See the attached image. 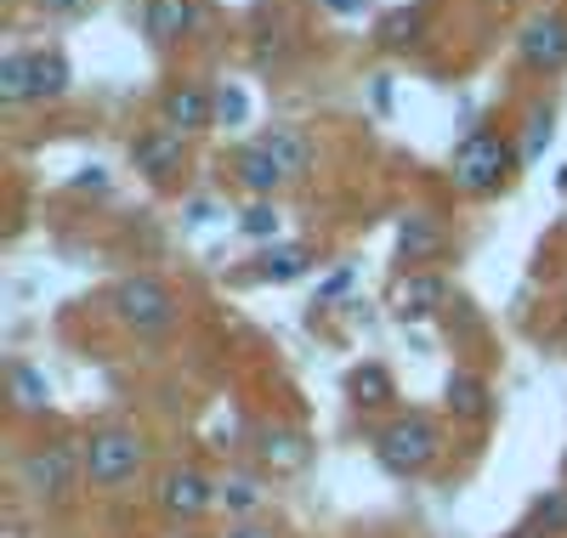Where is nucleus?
<instances>
[{"instance_id":"nucleus-1","label":"nucleus","mask_w":567,"mask_h":538,"mask_svg":"<svg viewBox=\"0 0 567 538\" xmlns=\"http://www.w3.org/2000/svg\"><path fill=\"white\" fill-rule=\"evenodd\" d=\"M523 165V154L511 148V136H499V131H471L460 148H454V165H449V176H454V187L460 193H471V199H483V193H499L505 182H511V170Z\"/></svg>"},{"instance_id":"nucleus-2","label":"nucleus","mask_w":567,"mask_h":538,"mask_svg":"<svg viewBox=\"0 0 567 538\" xmlns=\"http://www.w3.org/2000/svg\"><path fill=\"white\" fill-rule=\"evenodd\" d=\"M443 454V431L425 414H398L392 425L374 431V459H381L392 476H425Z\"/></svg>"},{"instance_id":"nucleus-3","label":"nucleus","mask_w":567,"mask_h":538,"mask_svg":"<svg viewBox=\"0 0 567 538\" xmlns=\"http://www.w3.org/2000/svg\"><path fill=\"white\" fill-rule=\"evenodd\" d=\"M69 63L58 52H12L0 58V103H45V96L69 91Z\"/></svg>"},{"instance_id":"nucleus-4","label":"nucleus","mask_w":567,"mask_h":538,"mask_svg":"<svg viewBox=\"0 0 567 538\" xmlns=\"http://www.w3.org/2000/svg\"><path fill=\"white\" fill-rule=\"evenodd\" d=\"M142 459H148V448H142V436L125 431V425H103L85 436V482L91 487H120L142 470Z\"/></svg>"},{"instance_id":"nucleus-5","label":"nucleus","mask_w":567,"mask_h":538,"mask_svg":"<svg viewBox=\"0 0 567 538\" xmlns=\"http://www.w3.org/2000/svg\"><path fill=\"white\" fill-rule=\"evenodd\" d=\"M80 476H85V448H74V443H45V448L23 454V465H18V482L34 499H69Z\"/></svg>"},{"instance_id":"nucleus-6","label":"nucleus","mask_w":567,"mask_h":538,"mask_svg":"<svg viewBox=\"0 0 567 538\" xmlns=\"http://www.w3.org/2000/svg\"><path fill=\"white\" fill-rule=\"evenodd\" d=\"M114 318H120L125 329H136V334H165V329L176 323V296H171L159 278L136 272V278H125V283L114 289Z\"/></svg>"},{"instance_id":"nucleus-7","label":"nucleus","mask_w":567,"mask_h":538,"mask_svg":"<svg viewBox=\"0 0 567 538\" xmlns=\"http://www.w3.org/2000/svg\"><path fill=\"white\" fill-rule=\"evenodd\" d=\"M221 499V487L199 470V465H171L154 487V505L171 516V521H199L210 505Z\"/></svg>"},{"instance_id":"nucleus-8","label":"nucleus","mask_w":567,"mask_h":538,"mask_svg":"<svg viewBox=\"0 0 567 538\" xmlns=\"http://www.w3.org/2000/svg\"><path fill=\"white\" fill-rule=\"evenodd\" d=\"M516 52H523V63L534 74H556L567 69V18L550 12V18H534L523 34H516Z\"/></svg>"},{"instance_id":"nucleus-9","label":"nucleus","mask_w":567,"mask_h":538,"mask_svg":"<svg viewBox=\"0 0 567 538\" xmlns=\"http://www.w3.org/2000/svg\"><path fill=\"white\" fill-rule=\"evenodd\" d=\"M449 307V283L437 272H403L392 289V318L398 323H425Z\"/></svg>"},{"instance_id":"nucleus-10","label":"nucleus","mask_w":567,"mask_h":538,"mask_svg":"<svg viewBox=\"0 0 567 538\" xmlns=\"http://www.w3.org/2000/svg\"><path fill=\"white\" fill-rule=\"evenodd\" d=\"M159 125L176 131V136L216 125V91H205V85H171L159 96Z\"/></svg>"},{"instance_id":"nucleus-11","label":"nucleus","mask_w":567,"mask_h":538,"mask_svg":"<svg viewBox=\"0 0 567 538\" xmlns=\"http://www.w3.org/2000/svg\"><path fill=\"white\" fill-rule=\"evenodd\" d=\"M131 165L142 170V176H154V182H165L171 170H182V136L176 131H165V125H148L136 142H131Z\"/></svg>"},{"instance_id":"nucleus-12","label":"nucleus","mask_w":567,"mask_h":538,"mask_svg":"<svg viewBox=\"0 0 567 538\" xmlns=\"http://www.w3.org/2000/svg\"><path fill=\"white\" fill-rule=\"evenodd\" d=\"M443 250H449V232L437 227V216H403V227H398V261L403 267L425 272V261H437Z\"/></svg>"},{"instance_id":"nucleus-13","label":"nucleus","mask_w":567,"mask_h":538,"mask_svg":"<svg viewBox=\"0 0 567 538\" xmlns=\"http://www.w3.org/2000/svg\"><path fill=\"white\" fill-rule=\"evenodd\" d=\"M256 148H261L284 176H301V170L312 165V136H307L301 125H272V131H261Z\"/></svg>"},{"instance_id":"nucleus-14","label":"nucleus","mask_w":567,"mask_h":538,"mask_svg":"<svg viewBox=\"0 0 567 538\" xmlns=\"http://www.w3.org/2000/svg\"><path fill=\"white\" fill-rule=\"evenodd\" d=\"M256 454H261L267 470H301L312 459V443L301 431H290V425H261L256 431Z\"/></svg>"},{"instance_id":"nucleus-15","label":"nucleus","mask_w":567,"mask_h":538,"mask_svg":"<svg viewBox=\"0 0 567 538\" xmlns=\"http://www.w3.org/2000/svg\"><path fill=\"white\" fill-rule=\"evenodd\" d=\"M142 29H148V40H159V45L187 40V34L199 29V7H194V0H148Z\"/></svg>"},{"instance_id":"nucleus-16","label":"nucleus","mask_w":567,"mask_h":538,"mask_svg":"<svg viewBox=\"0 0 567 538\" xmlns=\"http://www.w3.org/2000/svg\"><path fill=\"white\" fill-rule=\"evenodd\" d=\"M420 34H425V7H392L374 23V45L381 52H409V45H420Z\"/></svg>"},{"instance_id":"nucleus-17","label":"nucleus","mask_w":567,"mask_h":538,"mask_svg":"<svg viewBox=\"0 0 567 538\" xmlns=\"http://www.w3.org/2000/svg\"><path fill=\"white\" fill-rule=\"evenodd\" d=\"M233 182H239L245 193H256V199H267V193L278 187V182H290V176H284L261 148H256V142H250V148H239V154H233Z\"/></svg>"},{"instance_id":"nucleus-18","label":"nucleus","mask_w":567,"mask_h":538,"mask_svg":"<svg viewBox=\"0 0 567 538\" xmlns=\"http://www.w3.org/2000/svg\"><path fill=\"white\" fill-rule=\"evenodd\" d=\"M443 403H449V414H454V420H488V408H494V403H488V385H483L477 374H465V369H460V374H449Z\"/></svg>"},{"instance_id":"nucleus-19","label":"nucleus","mask_w":567,"mask_h":538,"mask_svg":"<svg viewBox=\"0 0 567 538\" xmlns=\"http://www.w3.org/2000/svg\"><path fill=\"white\" fill-rule=\"evenodd\" d=\"M307 267H312L307 244H272V250L256 256V278H267V283H290V278H301Z\"/></svg>"},{"instance_id":"nucleus-20","label":"nucleus","mask_w":567,"mask_h":538,"mask_svg":"<svg viewBox=\"0 0 567 538\" xmlns=\"http://www.w3.org/2000/svg\"><path fill=\"white\" fill-rule=\"evenodd\" d=\"M347 397H352L358 408H381V403L398 397V385H392V374H386L381 363H358V369L347 374Z\"/></svg>"},{"instance_id":"nucleus-21","label":"nucleus","mask_w":567,"mask_h":538,"mask_svg":"<svg viewBox=\"0 0 567 538\" xmlns=\"http://www.w3.org/2000/svg\"><path fill=\"white\" fill-rule=\"evenodd\" d=\"M7 385H12V408H18V414H45V408H52V385H45L40 369L12 363V369H7Z\"/></svg>"},{"instance_id":"nucleus-22","label":"nucleus","mask_w":567,"mask_h":538,"mask_svg":"<svg viewBox=\"0 0 567 538\" xmlns=\"http://www.w3.org/2000/svg\"><path fill=\"white\" fill-rule=\"evenodd\" d=\"M528 521H534L545 538H550V532H567V482H561V487H545V494L534 499V516H528Z\"/></svg>"},{"instance_id":"nucleus-23","label":"nucleus","mask_w":567,"mask_h":538,"mask_svg":"<svg viewBox=\"0 0 567 538\" xmlns=\"http://www.w3.org/2000/svg\"><path fill=\"white\" fill-rule=\"evenodd\" d=\"M221 505H227V510H239V516H250V510L261 505V476L233 470V476L221 482Z\"/></svg>"},{"instance_id":"nucleus-24","label":"nucleus","mask_w":567,"mask_h":538,"mask_svg":"<svg viewBox=\"0 0 567 538\" xmlns=\"http://www.w3.org/2000/svg\"><path fill=\"white\" fill-rule=\"evenodd\" d=\"M245 114H250V96H245L239 85H221V91H216V120H221V125H245Z\"/></svg>"},{"instance_id":"nucleus-25","label":"nucleus","mask_w":567,"mask_h":538,"mask_svg":"<svg viewBox=\"0 0 567 538\" xmlns=\"http://www.w3.org/2000/svg\"><path fill=\"white\" fill-rule=\"evenodd\" d=\"M239 227H245L250 238H278V210H272L267 199H256V205L239 216Z\"/></svg>"},{"instance_id":"nucleus-26","label":"nucleus","mask_w":567,"mask_h":538,"mask_svg":"<svg viewBox=\"0 0 567 538\" xmlns=\"http://www.w3.org/2000/svg\"><path fill=\"white\" fill-rule=\"evenodd\" d=\"M550 108H534V120H528V148H523V165H534L539 159V148H545V142H550Z\"/></svg>"},{"instance_id":"nucleus-27","label":"nucleus","mask_w":567,"mask_h":538,"mask_svg":"<svg viewBox=\"0 0 567 538\" xmlns=\"http://www.w3.org/2000/svg\"><path fill=\"white\" fill-rule=\"evenodd\" d=\"M34 7L45 12V18H74V12H85L91 0H34Z\"/></svg>"},{"instance_id":"nucleus-28","label":"nucleus","mask_w":567,"mask_h":538,"mask_svg":"<svg viewBox=\"0 0 567 538\" xmlns=\"http://www.w3.org/2000/svg\"><path fill=\"white\" fill-rule=\"evenodd\" d=\"M227 538H278V532H272V527H256V521H245V527H233Z\"/></svg>"},{"instance_id":"nucleus-29","label":"nucleus","mask_w":567,"mask_h":538,"mask_svg":"<svg viewBox=\"0 0 567 538\" xmlns=\"http://www.w3.org/2000/svg\"><path fill=\"white\" fill-rule=\"evenodd\" d=\"M323 7H329V12H341V18H352V12L369 7V0H323Z\"/></svg>"},{"instance_id":"nucleus-30","label":"nucleus","mask_w":567,"mask_h":538,"mask_svg":"<svg viewBox=\"0 0 567 538\" xmlns=\"http://www.w3.org/2000/svg\"><path fill=\"white\" fill-rule=\"evenodd\" d=\"M505 538H545V532H539V527H534V521H523V527H511V532H505Z\"/></svg>"},{"instance_id":"nucleus-31","label":"nucleus","mask_w":567,"mask_h":538,"mask_svg":"<svg viewBox=\"0 0 567 538\" xmlns=\"http://www.w3.org/2000/svg\"><path fill=\"white\" fill-rule=\"evenodd\" d=\"M182 538H199V532H182Z\"/></svg>"},{"instance_id":"nucleus-32","label":"nucleus","mask_w":567,"mask_h":538,"mask_svg":"<svg viewBox=\"0 0 567 538\" xmlns=\"http://www.w3.org/2000/svg\"><path fill=\"white\" fill-rule=\"evenodd\" d=\"M561 470H567V465H561Z\"/></svg>"}]
</instances>
